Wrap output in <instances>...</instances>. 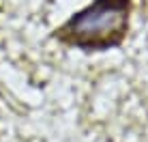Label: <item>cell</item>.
I'll use <instances>...</instances> for the list:
<instances>
[{
	"label": "cell",
	"mask_w": 148,
	"mask_h": 142,
	"mask_svg": "<svg viewBox=\"0 0 148 142\" xmlns=\"http://www.w3.org/2000/svg\"><path fill=\"white\" fill-rule=\"evenodd\" d=\"M127 0H95L60 28V39L77 48H108L127 28Z\"/></svg>",
	"instance_id": "6da1fadb"
}]
</instances>
